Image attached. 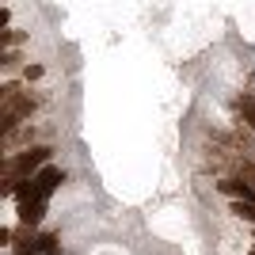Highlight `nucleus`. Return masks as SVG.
I'll return each instance as SVG.
<instances>
[{"label":"nucleus","instance_id":"f257e3e1","mask_svg":"<svg viewBox=\"0 0 255 255\" xmlns=\"http://www.w3.org/2000/svg\"><path fill=\"white\" fill-rule=\"evenodd\" d=\"M42 217H46V202H42V198H27V202H19V221L27 225V229H34Z\"/></svg>","mask_w":255,"mask_h":255},{"label":"nucleus","instance_id":"f03ea898","mask_svg":"<svg viewBox=\"0 0 255 255\" xmlns=\"http://www.w3.org/2000/svg\"><path fill=\"white\" fill-rule=\"evenodd\" d=\"M236 111H240V118H244V126L255 133V96H240L236 99Z\"/></svg>","mask_w":255,"mask_h":255},{"label":"nucleus","instance_id":"7ed1b4c3","mask_svg":"<svg viewBox=\"0 0 255 255\" xmlns=\"http://www.w3.org/2000/svg\"><path fill=\"white\" fill-rule=\"evenodd\" d=\"M233 213L240 217V221L255 225V198H233Z\"/></svg>","mask_w":255,"mask_h":255},{"label":"nucleus","instance_id":"20e7f679","mask_svg":"<svg viewBox=\"0 0 255 255\" xmlns=\"http://www.w3.org/2000/svg\"><path fill=\"white\" fill-rule=\"evenodd\" d=\"M0 42H4V50H15L19 42H27V31H19V27H4V38H0Z\"/></svg>","mask_w":255,"mask_h":255},{"label":"nucleus","instance_id":"39448f33","mask_svg":"<svg viewBox=\"0 0 255 255\" xmlns=\"http://www.w3.org/2000/svg\"><path fill=\"white\" fill-rule=\"evenodd\" d=\"M23 65V57H19V50H4V61H0V69H4V76H11L15 69Z\"/></svg>","mask_w":255,"mask_h":255},{"label":"nucleus","instance_id":"423d86ee","mask_svg":"<svg viewBox=\"0 0 255 255\" xmlns=\"http://www.w3.org/2000/svg\"><path fill=\"white\" fill-rule=\"evenodd\" d=\"M42 76H46V65H38V61L23 65V80H27V84H31V80H42Z\"/></svg>","mask_w":255,"mask_h":255},{"label":"nucleus","instance_id":"0eeeda50","mask_svg":"<svg viewBox=\"0 0 255 255\" xmlns=\"http://www.w3.org/2000/svg\"><path fill=\"white\" fill-rule=\"evenodd\" d=\"M252 255H255V248H252Z\"/></svg>","mask_w":255,"mask_h":255}]
</instances>
